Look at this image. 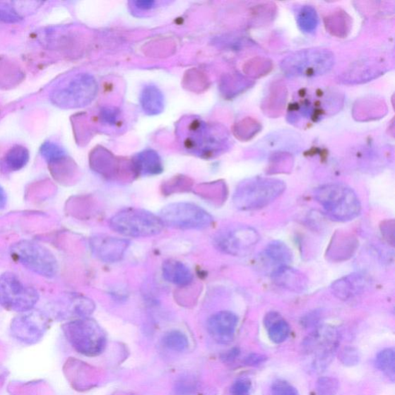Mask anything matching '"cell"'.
Returning <instances> with one entry per match:
<instances>
[{
    "label": "cell",
    "mask_w": 395,
    "mask_h": 395,
    "mask_svg": "<svg viewBox=\"0 0 395 395\" xmlns=\"http://www.w3.org/2000/svg\"><path fill=\"white\" fill-rule=\"evenodd\" d=\"M315 199L335 220L348 222L360 213V201L351 188L342 183L324 184L315 191Z\"/></svg>",
    "instance_id": "obj_1"
},
{
    "label": "cell",
    "mask_w": 395,
    "mask_h": 395,
    "mask_svg": "<svg viewBox=\"0 0 395 395\" xmlns=\"http://www.w3.org/2000/svg\"><path fill=\"white\" fill-rule=\"evenodd\" d=\"M285 189V183L276 179L257 177L239 184L233 196V204L242 211H251L270 205Z\"/></svg>",
    "instance_id": "obj_2"
},
{
    "label": "cell",
    "mask_w": 395,
    "mask_h": 395,
    "mask_svg": "<svg viewBox=\"0 0 395 395\" xmlns=\"http://www.w3.org/2000/svg\"><path fill=\"white\" fill-rule=\"evenodd\" d=\"M334 61V55L331 50L309 48L298 50L284 58L281 67L288 77L315 78L329 73Z\"/></svg>",
    "instance_id": "obj_3"
},
{
    "label": "cell",
    "mask_w": 395,
    "mask_h": 395,
    "mask_svg": "<svg viewBox=\"0 0 395 395\" xmlns=\"http://www.w3.org/2000/svg\"><path fill=\"white\" fill-rule=\"evenodd\" d=\"M63 331L67 341L81 355L95 357L106 347V335L102 327L88 317L65 324Z\"/></svg>",
    "instance_id": "obj_4"
},
{
    "label": "cell",
    "mask_w": 395,
    "mask_h": 395,
    "mask_svg": "<svg viewBox=\"0 0 395 395\" xmlns=\"http://www.w3.org/2000/svg\"><path fill=\"white\" fill-rule=\"evenodd\" d=\"M110 226L124 237L140 238L160 233L165 225L159 216L144 209L129 208L114 216Z\"/></svg>",
    "instance_id": "obj_5"
},
{
    "label": "cell",
    "mask_w": 395,
    "mask_h": 395,
    "mask_svg": "<svg viewBox=\"0 0 395 395\" xmlns=\"http://www.w3.org/2000/svg\"><path fill=\"white\" fill-rule=\"evenodd\" d=\"M12 257L30 271L47 278H53L58 271L54 255L39 243L23 240L11 248Z\"/></svg>",
    "instance_id": "obj_6"
},
{
    "label": "cell",
    "mask_w": 395,
    "mask_h": 395,
    "mask_svg": "<svg viewBox=\"0 0 395 395\" xmlns=\"http://www.w3.org/2000/svg\"><path fill=\"white\" fill-rule=\"evenodd\" d=\"M39 300L38 292L12 273L0 276V305L8 310L25 313L32 310Z\"/></svg>",
    "instance_id": "obj_7"
},
{
    "label": "cell",
    "mask_w": 395,
    "mask_h": 395,
    "mask_svg": "<svg viewBox=\"0 0 395 395\" xmlns=\"http://www.w3.org/2000/svg\"><path fill=\"white\" fill-rule=\"evenodd\" d=\"M340 343L338 331L331 326L317 327L302 342V348L314 356L313 367L322 372L329 367L337 352Z\"/></svg>",
    "instance_id": "obj_8"
},
{
    "label": "cell",
    "mask_w": 395,
    "mask_h": 395,
    "mask_svg": "<svg viewBox=\"0 0 395 395\" xmlns=\"http://www.w3.org/2000/svg\"><path fill=\"white\" fill-rule=\"evenodd\" d=\"M159 218L164 225L177 230H204L212 225L213 218L205 209L189 203L166 206Z\"/></svg>",
    "instance_id": "obj_9"
},
{
    "label": "cell",
    "mask_w": 395,
    "mask_h": 395,
    "mask_svg": "<svg viewBox=\"0 0 395 395\" xmlns=\"http://www.w3.org/2000/svg\"><path fill=\"white\" fill-rule=\"evenodd\" d=\"M259 240L256 230L248 225H237L218 232L214 238V245L224 254L241 257L248 254Z\"/></svg>",
    "instance_id": "obj_10"
},
{
    "label": "cell",
    "mask_w": 395,
    "mask_h": 395,
    "mask_svg": "<svg viewBox=\"0 0 395 395\" xmlns=\"http://www.w3.org/2000/svg\"><path fill=\"white\" fill-rule=\"evenodd\" d=\"M92 81L85 75H79L59 86L50 98L52 102L62 108H72L85 105L90 96Z\"/></svg>",
    "instance_id": "obj_11"
},
{
    "label": "cell",
    "mask_w": 395,
    "mask_h": 395,
    "mask_svg": "<svg viewBox=\"0 0 395 395\" xmlns=\"http://www.w3.org/2000/svg\"><path fill=\"white\" fill-rule=\"evenodd\" d=\"M47 326L48 322L43 314L30 310L14 319L11 330L18 340L35 343L43 337Z\"/></svg>",
    "instance_id": "obj_12"
},
{
    "label": "cell",
    "mask_w": 395,
    "mask_h": 395,
    "mask_svg": "<svg viewBox=\"0 0 395 395\" xmlns=\"http://www.w3.org/2000/svg\"><path fill=\"white\" fill-rule=\"evenodd\" d=\"M130 246L128 240L99 235L90 240V247L95 256L100 261L114 264L120 261Z\"/></svg>",
    "instance_id": "obj_13"
},
{
    "label": "cell",
    "mask_w": 395,
    "mask_h": 395,
    "mask_svg": "<svg viewBox=\"0 0 395 395\" xmlns=\"http://www.w3.org/2000/svg\"><path fill=\"white\" fill-rule=\"evenodd\" d=\"M238 324V317L230 311H220L208 319V331L220 343L232 341Z\"/></svg>",
    "instance_id": "obj_14"
},
{
    "label": "cell",
    "mask_w": 395,
    "mask_h": 395,
    "mask_svg": "<svg viewBox=\"0 0 395 395\" xmlns=\"http://www.w3.org/2000/svg\"><path fill=\"white\" fill-rule=\"evenodd\" d=\"M266 269L271 275L280 269L288 266L292 260L290 248L285 243L276 241L270 243L259 257Z\"/></svg>",
    "instance_id": "obj_15"
},
{
    "label": "cell",
    "mask_w": 395,
    "mask_h": 395,
    "mask_svg": "<svg viewBox=\"0 0 395 395\" xmlns=\"http://www.w3.org/2000/svg\"><path fill=\"white\" fill-rule=\"evenodd\" d=\"M367 280L363 275L354 273L335 281L331 287L336 297L342 300H350L365 292Z\"/></svg>",
    "instance_id": "obj_16"
},
{
    "label": "cell",
    "mask_w": 395,
    "mask_h": 395,
    "mask_svg": "<svg viewBox=\"0 0 395 395\" xmlns=\"http://www.w3.org/2000/svg\"><path fill=\"white\" fill-rule=\"evenodd\" d=\"M272 276L277 285L291 291L302 292L307 288L306 276L289 266L280 269Z\"/></svg>",
    "instance_id": "obj_17"
},
{
    "label": "cell",
    "mask_w": 395,
    "mask_h": 395,
    "mask_svg": "<svg viewBox=\"0 0 395 395\" xmlns=\"http://www.w3.org/2000/svg\"><path fill=\"white\" fill-rule=\"evenodd\" d=\"M288 98L287 88L281 83H274L264 100L263 110L271 117L280 116Z\"/></svg>",
    "instance_id": "obj_18"
},
{
    "label": "cell",
    "mask_w": 395,
    "mask_h": 395,
    "mask_svg": "<svg viewBox=\"0 0 395 395\" xmlns=\"http://www.w3.org/2000/svg\"><path fill=\"white\" fill-rule=\"evenodd\" d=\"M163 274L167 282L179 287H187L193 280V275L189 269L175 259L166 260L163 266Z\"/></svg>",
    "instance_id": "obj_19"
},
{
    "label": "cell",
    "mask_w": 395,
    "mask_h": 395,
    "mask_svg": "<svg viewBox=\"0 0 395 395\" xmlns=\"http://www.w3.org/2000/svg\"><path fill=\"white\" fill-rule=\"evenodd\" d=\"M269 337L275 343H281L289 338L290 326L279 314L271 312L265 319Z\"/></svg>",
    "instance_id": "obj_20"
},
{
    "label": "cell",
    "mask_w": 395,
    "mask_h": 395,
    "mask_svg": "<svg viewBox=\"0 0 395 395\" xmlns=\"http://www.w3.org/2000/svg\"><path fill=\"white\" fill-rule=\"evenodd\" d=\"M325 26L332 35L344 37L350 32L351 21L349 16L346 12L338 11L326 16Z\"/></svg>",
    "instance_id": "obj_21"
},
{
    "label": "cell",
    "mask_w": 395,
    "mask_h": 395,
    "mask_svg": "<svg viewBox=\"0 0 395 395\" xmlns=\"http://www.w3.org/2000/svg\"><path fill=\"white\" fill-rule=\"evenodd\" d=\"M29 159V151L22 146H16L6 153L5 165L11 171H19L27 165Z\"/></svg>",
    "instance_id": "obj_22"
},
{
    "label": "cell",
    "mask_w": 395,
    "mask_h": 395,
    "mask_svg": "<svg viewBox=\"0 0 395 395\" xmlns=\"http://www.w3.org/2000/svg\"><path fill=\"white\" fill-rule=\"evenodd\" d=\"M134 170L139 174L153 175L163 171L160 159L153 154H144L138 157Z\"/></svg>",
    "instance_id": "obj_23"
},
{
    "label": "cell",
    "mask_w": 395,
    "mask_h": 395,
    "mask_svg": "<svg viewBox=\"0 0 395 395\" xmlns=\"http://www.w3.org/2000/svg\"><path fill=\"white\" fill-rule=\"evenodd\" d=\"M299 28L302 32L310 33L316 30L319 18L314 8L311 6H305L301 8L297 18Z\"/></svg>",
    "instance_id": "obj_24"
},
{
    "label": "cell",
    "mask_w": 395,
    "mask_h": 395,
    "mask_svg": "<svg viewBox=\"0 0 395 395\" xmlns=\"http://www.w3.org/2000/svg\"><path fill=\"white\" fill-rule=\"evenodd\" d=\"M376 367L382 372L394 379L395 375V356L394 350L391 348L384 349L376 358Z\"/></svg>",
    "instance_id": "obj_25"
},
{
    "label": "cell",
    "mask_w": 395,
    "mask_h": 395,
    "mask_svg": "<svg viewBox=\"0 0 395 395\" xmlns=\"http://www.w3.org/2000/svg\"><path fill=\"white\" fill-rule=\"evenodd\" d=\"M165 346L172 350L182 352L189 347V340L186 335L179 331L167 333L163 338Z\"/></svg>",
    "instance_id": "obj_26"
},
{
    "label": "cell",
    "mask_w": 395,
    "mask_h": 395,
    "mask_svg": "<svg viewBox=\"0 0 395 395\" xmlns=\"http://www.w3.org/2000/svg\"><path fill=\"white\" fill-rule=\"evenodd\" d=\"M41 155L49 165L56 164L66 158L64 150L53 142H46L40 148Z\"/></svg>",
    "instance_id": "obj_27"
},
{
    "label": "cell",
    "mask_w": 395,
    "mask_h": 395,
    "mask_svg": "<svg viewBox=\"0 0 395 395\" xmlns=\"http://www.w3.org/2000/svg\"><path fill=\"white\" fill-rule=\"evenodd\" d=\"M247 73L254 78H260L266 75L272 69V64L266 59H258V60H251L247 65Z\"/></svg>",
    "instance_id": "obj_28"
},
{
    "label": "cell",
    "mask_w": 395,
    "mask_h": 395,
    "mask_svg": "<svg viewBox=\"0 0 395 395\" xmlns=\"http://www.w3.org/2000/svg\"><path fill=\"white\" fill-rule=\"evenodd\" d=\"M318 395H336L339 390V382L334 377L319 378L316 385Z\"/></svg>",
    "instance_id": "obj_29"
},
{
    "label": "cell",
    "mask_w": 395,
    "mask_h": 395,
    "mask_svg": "<svg viewBox=\"0 0 395 395\" xmlns=\"http://www.w3.org/2000/svg\"><path fill=\"white\" fill-rule=\"evenodd\" d=\"M261 127L260 124L253 119H246L239 124L238 136L240 139L249 140L254 137Z\"/></svg>",
    "instance_id": "obj_30"
},
{
    "label": "cell",
    "mask_w": 395,
    "mask_h": 395,
    "mask_svg": "<svg viewBox=\"0 0 395 395\" xmlns=\"http://www.w3.org/2000/svg\"><path fill=\"white\" fill-rule=\"evenodd\" d=\"M340 360L346 366H355L359 363L360 355L358 350L352 347L344 348L340 354Z\"/></svg>",
    "instance_id": "obj_31"
},
{
    "label": "cell",
    "mask_w": 395,
    "mask_h": 395,
    "mask_svg": "<svg viewBox=\"0 0 395 395\" xmlns=\"http://www.w3.org/2000/svg\"><path fill=\"white\" fill-rule=\"evenodd\" d=\"M272 395H298L297 390L290 384L283 380H277L271 385Z\"/></svg>",
    "instance_id": "obj_32"
},
{
    "label": "cell",
    "mask_w": 395,
    "mask_h": 395,
    "mask_svg": "<svg viewBox=\"0 0 395 395\" xmlns=\"http://www.w3.org/2000/svg\"><path fill=\"white\" fill-rule=\"evenodd\" d=\"M0 20L5 23H16L20 20V16L7 5H0Z\"/></svg>",
    "instance_id": "obj_33"
},
{
    "label": "cell",
    "mask_w": 395,
    "mask_h": 395,
    "mask_svg": "<svg viewBox=\"0 0 395 395\" xmlns=\"http://www.w3.org/2000/svg\"><path fill=\"white\" fill-rule=\"evenodd\" d=\"M251 382L247 379L235 382L231 388V395H250Z\"/></svg>",
    "instance_id": "obj_34"
},
{
    "label": "cell",
    "mask_w": 395,
    "mask_h": 395,
    "mask_svg": "<svg viewBox=\"0 0 395 395\" xmlns=\"http://www.w3.org/2000/svg\"><path fill=\"white\" fill-rule=\"evenodd\" d=\"M267 358L263 355L252 354L245 360V364L251 367H258L266 362Z\"/></svg>",
    "instance_id": "obj_35"
},
{
    "label": "cell",
    "mask_w": 395,
    "mask_h": 395,
    "mask_svg": "<svg viewBox=\"0 0 395 395\" xmlns=\"http://www.w3.org/2000/svg\"><path fill=\"white\" fill-rule=\"evenodd\" d=\"M240 354V350L237 348H233L231 350L226 353L224 355L223 359L225 361H231L235 359Z\"/></svg>",
    "instance_id": "obj_36"
},
{
    "label": "cell",
    "mask_w": 395,
    "mask_h": 395,
    "mask_svg": "<svg viewBox=\"0 0 395 395\" xmlns=\"http://www.w3.org/2000/svg\"><path fill=\"white\" fill-rule=\"evenodd\" d=\"M137 4L138 7L142 8V9L148 10V9H153V8L155 6L156 2L144 1V2H138Z\"/></svg>",
    "instance_id": "obj_37"
},
{
    "label": "cell",
    "mask_w": 395,
    "mask_h": 395,
    "mask_svg": "<svg viewBox=\"0 0 395 395\" xmlns=\"http://www.w3.org/2000/svg\"><path fill=\"white\" fill-rule=\"evenodd\" d=\"M7 197L5 190L0 187V208H4L6 204Z\"/></svg>",
    "instance_id": "obj_38"
}]
</instances>
